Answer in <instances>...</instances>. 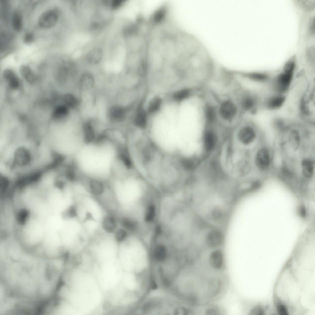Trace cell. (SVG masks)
I'll return each instance as SVG.
<instances>
[{
  "label": "cell",
  "mask_w": 315,
  "mask_h": 315,
  "mask_svg": "<svg viewBox=\"0 0 315 315\" xmlns=\"http://www.w3.org/2000/svg\"><path fill=\"white\" fill-rule=\"evenodd\" d=\"M3 76L5 80L8 83L9 86L13 89H16L20 85L19 81L14 72L9 69H6L3 72Z\"/></svg>",
  "instance_id": "cell-16"
},
{
  "label": "cell",
  "mask_w": 315,
  "mask_h": 315,
  "mask_svg": "<svg viewBox=\"0 0 315 315\" xmlns=\"http://www.w3.org/2000/svg\"><path fill=\"white\" fill-rule=\"evenodd\" d=\"M65 105L69 108L77 107L79 105V101L74 96L70 94H65L63 97Z\"/></svg>",
  "instance_id": "cell-22"
},
{
  "label": "cell",
  "mask_w": 315,
  "mask_h": 315,
  "mask_svg": "<svg viewBox=\"0 0 315 315\" xmlns=\"http://www.w3.org/2000/svg\"><path fill=\"white\" fill-rule=\"evenodd\" d=\"M23 40L24 42L25 43H30L32 42L34 40V35L30 33H26L24 35Z\"/></svg>",
  "instance_id": "cell-31"
},
{
  "label": "cell",
  "mask_w": 315,
  "mask_h": 315,
  "mask_svg": "<svg viewBox=\"0 0 315 315\" xmlns=\"http://www.w3.org/2000/svg\"><path fill=\"white\" fill-rule=\"evenodd\" d=\"M58 18L57 13L53 10H48L43 12L40 16L38 21L40 26L43 28H49L54 26Z\"/></svg>",
  "instance_id": "cell-8"
},
{
  "label": "cell",
  "mask_w": 315,
  "mask_h": 315,
  "mask_svg": "<svg viewBox=\"0 0 315 315\" xmlns=\"http://www.w3.org/2000/svg\"><path fill=\"white\" fill-rule=\"evenodd\" d=\"M94 82L92 75L89 73H85L82 75L80 78V87L83 90H88L92 87Z\"/></svg>",
  "instance_id": "cell-19"
},
{
  "label": "cell",
  "mask_w": 315,
  "mask_h": 315,
  "mask_svg": "<svg viewBox=\"0 0 315 315\" xmlns=\"http://www.w3.org/2000/svg\"><path fill=\"white\" fill-rule=\"evenodd\" d=\"M103 56L102 50L99 48H95L90 50L87 54L86 58L88 62L91 64H96L101 61Z\"/></svg>",
  "instance_id": "cell-17"
},
{
  "label": "cell",
  "mask_w": 315,
  "mask_h": 315,
  "mask_svg": "<svg viewBox=\"0 0 315 315\" xmlns=\"http://www.w3.org/2000/svg\"><path fill=\"white\" fill-rule=\"evenodd\" d=\"M20 71L21 75L28 82L32 83L34 82V75L29 67L26 65H22L20 67Z\"/></svg>",
  "instance_id": "cell-24"
},
{
  "label": "cell",
  "mask_w": 315,
  "mask_h": 315,
  "mask_svg": "<svg viewBox=\"0 0 315 315\" xmlns=\"http://www.w3.org/2000/svg\"><path fill=\"white\" fill-rule=\"evenodd\" d=\"M31 160L29 151L24 148H20L16 151L14 156V162L19 165L28 164Z\"/></svg>",
  "instance_id": "cell-15"
},
{
  "label": "cell",
  "mask_w": 315,
  "mask_h": 315,
  "mask_svg": "<svg viewBox=\"0 0 315 315\" xmlns=\"http://www.w3.org/2000/svg\"><path fill=\"white\" fill-rule=\"evenodd\" d=\"M11 20L14 30L17 32L20 31L22 26V18L20 13L18 11H15L12 14Z\"/></svg>",
  "instance_id": "cell-21"
},
{
  "label": "cell",
  "mask_w": 315,
  "mask_h": 315,
  "mask_svg": "<svg viewBox=\"0 0 315 315\" xmlns=\"http://www.w3.org/2000/svg\"><path fill=\"white\" fill-rule=\"evenodd\" d=\"M161 103V99L156 98L150 102L148 107V110L150 112L153 113L157 111L159 108Z\"/></svg>",
  "instance_id": "cell-27"
},
{
  "label": "cell",
  "mask_w": 315,
  "mask_h": 315,
  "mask_svg": "<svg viewBox=\"0 0 315 315\" xmlns=\"http://www.w3.org/2000/svg\"><path fill=\"white\" fill-rule=\"evenodd\" d=\"M288 142L291 148L294 150H298L301 142V137L300 130L293 128L289 130L288 136Z\"/></svg>",
  "instance_id": "cell-12"
},
{
  "label": "cell",
  "mask_w": 315,
  "mask_h": 315,
  "mask_svg": "<svg viewBox=\"0 0 315 315\" xmlns=\"http://www.w3.org/2000/svg\"><path fill=\"white\" fill-rule=\"evenodd\" d=\"M257 135L256 129L251 122L246 121L242 123L239 128L238 137L241 143L245 145L252 143L256 139Z\"/></svg>",
  "instance_id": "cell-5"
},
{
  "label": "cell",
  "mask_w": 315,
  "mask_h": 315,
  "mask_svg": "<svg viewBox=\"0 0 315 315\" xmlns=\"http://www.w3.org/2000/svg\"><path fill=\"white\" fill-rule=\"evenodd\" d=\"M1 50H3L8 45L9 39V36L4 33L1 34L0 37Z\"/></svg>",
  "instance_id": "cell-29"
},
{
  "label": "cell",
  "mask_w": 315,
  "mask_h": 315,
  "mask_svg": "<svg viewBox=\"0 0 315 315\" xmlns=\"http://www.w3.org/2000/svg\"><path fill=\"white\" fill-rule=\"evenodd\" d=\"M108 116L112 122H119L125 118V111L123 107L118 105L112 106L109 110Z\"/></svg>",
  "instance_id": "cell-13"
},
{
  "label": "cell",
  "mask_w": 315,
  "mask_h": 315,
  "mask_svg": "<svg viewBox=\"0 0 315 315\" xmlns=\"http://www.w3.org/2000/svg\"><path fill=\"white\" fill-rule=\"evenodd\" d=\"M263 311L262 309L259 307H256L253 308L250 312V315H263Z\"/></svg>",
  "instance_id": "cell-33"
},
{
  "label": "cell",
  "mask_w": 315,
  "mask_h": 315,
  "mask_svg": "<svg viewBox=\"0 0 315 315\" xmlns=\"http://www.w3.org/2000/svg\"><path fill=\"white\" fill-rule=\"evenodd\" d=\"M221 283L217 278H214L210 280L209 285V291L212 296L216 295L220 290Z\"/></svg>",
  "instance_id": "cell-23"
},
{
  "label": "cell",
  "mask_w": 315,
  "mask_h": 315,
  "mask_svg": "<svg viewBox=\"0 0 315 315\" xmlns=\"http://www.w3.org/2000/svg\"><path fill=\"white\" fill-rule=\"evenodd\" d=\"M295 67V64L294 58H291L285 64L283 70L285 71L294 73Z\"/></svg>",
  "instance_id": "cell-28"
},
{
  "label": "cell",
  "mask_w": 315,
  "mask_h": 315,
  "mask_svg": "<svg viewBox=\"0 0 315 315\" xmlns=\"http://www.w3.org/2000/svg\"><path fill=\"white\" fill-rule=\"evenodd\" d=\"M302 96L299 103V111L301 116L306 120L312 118L313 106L314 102V91L312 89L306 91Z\"/></svg>",
  "instance_id": "cell-4"
},
{
  "label": "cell",
  "mask_w": 315,
  "mask_h": 315,
  "mask_svg": "<svg viewBox=\"0 0 315 315\" xmlns=\"http://www.w3.org/2000/svg\"><path fill=\"white\" fill-rule=\"evenodd\" d=\"M191 93V90L189 89H185L175 93L174 95V98L177 101H182L189 97Z\"/></svg>",
  "instance_id": "cell-26"
},
{
  "label": "cell",
  "mask_w": 315,
  "mask_h": 315,
  "mask_svg": "<svg viewBox=\"0 0 315 315\" xmlns=\"http://www.w3.org/2000/svg\"><path fill=\"white\" fill-rule=\"evenodd\" d=\"M254 162L257 169L261 172L267 171L270 168L272 158L270 150L262 146L259 148L255 154Z\"/></svg>",
  "instance_id": "cell-6"
},
{
  "label": "cell",
  "mask_w": 315,
  "mask_h": 315,
  "mask_svg": "<svg viewBox=\"0 0 315 315\" xmlns=\"http://www.w3.org/2000/svg\"><path fill=\"white\" fill-rule=\"evenodd\" d=\"M301 170L304 178L306 179L312 178L314 172V162L309 157L303 158L301 163Z\"/></svg>",
  "instance_id": "cell-10"
},
{
  "label": "cell",
  "mask_w": 315,
  "mask_h": 315,
  "mask_svg": "<svg viewBox=\"0 0 315 315\" xmlns=\"http://www.w3.org/2000/svg\"><path fill=\"white\" fill-rule=\"evenodd\" d=\"M243 77L251 81L258 83H264L270 81L269 75L265 73L252 72L241 74Z\"/></svg>",
  "instance_id": "cell-14"
},
{
  "label": "cell",
  "mask_w": 315,
  "mask_h": 315,
  "mask_svg": "<svg viewBox=\"0 0 315 315\" xmlns=\"http://www.w3.org/2000/svg\"><path fill=\"white\" fill-rule=\"evenodd\" d=\"M154 232L166 244L183 248L193 244L201 231L202 222L182 199L172 197L161 203Z\"/></svg>",
  "instance_id": "cell-1"
},
{
  "label": "cell",
  "mask_w": 315,
  "mask_h": 315,
  "mask_svg": "<svg viewBox=\"0 0 315 315\" xmlns=\"http://www.w3.org/2000/svg\"><path fill=\"white\" fill-rule=\"evenodd\" d=\"M135 122L136 125L141 128H145L147 125V118L146 114L143 111L139 112L137 115Z\"/></svg>",
  "instance_id": "cell-25"
},
{
  "label": "cell",
  "mask_w": 315,
  "mask_h": 315,
  "mask_svg": "<svg viewBox=\"0 0 315 315\" xmlns=\"http://www.w3.org/2000/svg\"><path fill=\"white\" fill-rule=\"evenodd\" d=\"M224 255L222 251L219 249H216L210 254L209 261L211 267L214 269L219 270L222 267L224 264Z\"/></svg>",
  "instance_id": "cell-11"
},
{
  "label": "cell",
  "mask_w": 315,
  "mask_h": 315,
  "mask_svg": "<svg viewBox=\"0 0 315 315\" xmlns=\"http://www.w3.org/2000/svg\"><path fill=\"white\" fill-rule=\"evenodd\" d=\"M278 313L280 315H287L288 312L286 307L283 304H279L277 307Z\"/></svg>",
  "instance_id": "cell-32"
},
{
  "label": "cell",
  "mask_w": 315,
  "mask_h": 315,
  "mask_svg": "<svg viewBox=\"0 0 315 315\" xmlns=\"http://www.w3.org/2000/svg\"><path fill=\"white\" fill-rule=\"evenodd\" d=\"M118 220L116 217L112 214H107L102 218L101 226L102 229L109 234H114L118 228Z\"/></svg>",
  "instance_id": "cell-9"
},
{
  "label": "cell",
  "mask_w": 315,
  "mask_h": 315,
  "mask_svg": "<svg viewBox=\"0 0 315 315\" xmlns=\"http://www.w3.org/2000/svg\"><path fill=\"white\" fill-rule=\"evenodd\" d=\"M294 74L283 70L270 80V86L273 92L285 94L292 84Z\"/></svg>",
  "instance_id": "cell-3"
},
{
  "label": "cell",
  "mask_w": 315,
  "mask_h": 315,
  "mask_svg": "<svg viewBox=\"0 0 315 315\" xmlns=\"http://www.w3.org/2000/svg\"><path fill=\"white\" fill-rule=\"evenodd\" d=\"M220 310L218 307L215 306L209 307L205 310V313L206 315H214L219 314Z\"/></svg>",
  "instance_id": "cell-30"
},
{
  "label": "cell",
  "mask_w": 315,
  "mask_h": 315,
  "mask_svg": "<svg viewBox=\"0 0 315 315\" xmlns=\"http://www.w3.org/2000/svg\"><path fill=\"white\" fill-rule=\"evenodd\" d=\"M130 233L121 227L118 228L114 233V239L116 243L119 245L125 241Z\"/></svg>",
  "instance_id": "cell-20"
},
{
  "label": "cell",
  "mask_w": 315,
  "mask_h": 315,
  "mask_svg": "<svg viewBox=\"0 0 315 315\" xmlns=\"http://www.w3.org/2000/svg\"><path fill=\"white\" fill-rule=\"evenodd\" d=\"M310 26V30L311 32H314V19H312Z\"/></svg>",
  "instance_id": "cell-35"
},
{
  "label": "cell",
  "mask_w": 315,
  "mask_h": 315,
  "mask_svg": "<svg viewBox=\"0 0 315 315\" xmlns=\"http://www.w3.org/2000/svg\"><path fill=\"white\" fill-rule=\"evenodd\" d=\"M286 100L285 94L273 92L265 99L263 105L267 110H278L284 105Z\"/></svg>",
  "instance_id": "cell-7"
},
{
  "label": "cell",
  "mask_w": 315,
  "mask_h": 315,
  "mask_svg": "<svg viewBox=\"0 0 315 315\" xmlns=\"http://www.w3.org/2000/svg\"><path fill=\"white\" fill-rule=\"evenodd\" d=\"M219 122L222 125H229L239 122L243 116L239 106L234 97L225 95L216 102Z\"/></svg>",
  "instance_id": "cell-2"
},
{
  "label": "cell",
  "mask_w": 315,
  "mask_h": 315,
  "mask_svg": "<svg viewBox=\"0 0 315 315\" xmlns=\"http://www.w3.org/2000/svg\"><path fill=\"white\" fill-rule=\"evenodd\" d=\"M69 109L65 104L58 106L53 111L52 115V118L55 120L65 119L69 114Z\"/></svg>",
  "instance_id": "cell-18"
},
{
  "label": "cell",
  "mask_w": 315,
  "mask_h": 315,
  "mask_svg": "<svg viewBox=\"0 0 315 315\" xmlns=\"http://www.w3.org/2000/svg\"><path fill=\"white\" fill-rule=\"evenodd\" d=\"M122 0H114L111 2V7L114 9L119 7L123 3Z\"/></svg>",
  "instance_id": "cell-34"
}]
</instances>
